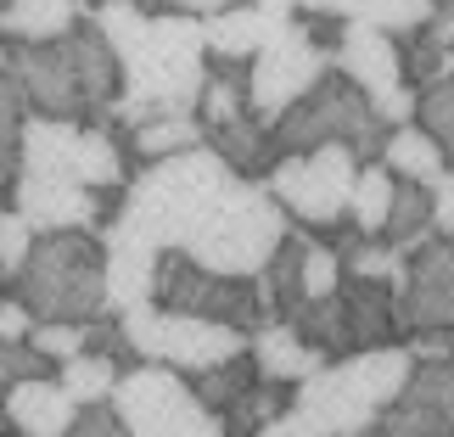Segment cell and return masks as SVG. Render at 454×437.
Masks as SVG:
<instances>
[{
  "instance_id": "cell-1",
  "label": "cell",
  "mask_w": 454,
  "mask_h": 437,
  "mask_svg": "<svg viewBox=\"0 0 454 437\" xmlns=\"http://www.w3.org/2000/svg\"><path fill=\"white\" fill-rule=\"evenodd\" d=\"M0 67L12 74L23 107L40 118L113 124V107L124 96V62L113 57L90 17H79L62 40L45 45H0Z\"/></svg>"
},
{
  "instance_id": "cell-2",
  "label": "cell",
  "mask_w": 454,
  "mask_h": 437,
  "mask_svg": "<svg viewBox=\"0 0 454 437\" xmlns=\"http://www.w3.org/2000/svg\"><path fill=\"white\" fill-rule=\"evenodd\" d=\"M236 185V168L224 163L214 146H191L174 157L146 163L135 180L118 191V219H129L152 247H185L191 236L207 224V214L224 202V191Z\"/></svg>"
},
{
  "instance_id": "cell-3",
  "label": "cell",
  "mask_w": 454,
  "mask_h": 437,
  "mask_svg": "<svg viewBox=\"0 0 454 437\" xmlns=\"http://www.w3.org/2000/svg\"><path fill=\"white\" fill-rule=\"evenodd\" d=\"M202 79H207L202 17L152 12L141 40L124 51V96L113 107V129H135L157 113H197Z\"/></svg>"
},
{
  "instance_id": "cell-4",
  "label": "cell",
  "mask_w": 454,
  "mask_h": 437,
  "mask_svg": "<svg viewBox=\"0 0 454 437\" xmlns=\"http://www.w3.org/2000/svg\"><path fill=\"white\" fill-rule=\"evenodd\" d=\"M12 292L28 303L34 320H96L107 308V253L101 230H40L12 275Z\"/></svg>"
},
{
  "instance_id": "cell-5",
  "label": "cell",
  "mask_w": 454,
  "mask_h": 437,
  "mask_svg": "<svg viewBox=\"0 0 454 437\" xmlns=\"http://www.w3.org/2000/svg\"><path fill=\"white\" fill-rule=\"evenodd\" d=\"M286 230H292V219H286V207L270 197V185L236 174V185L224 191V202L207 214V224L180 253H191L202 269H219V275H258L275 258V247L286 241Z\"/></svg>"
},
{
  "instance_id": "cell-6",
  "label": "cell",
  "mask_w": 454,
  "mask_h": 437,
  "mask_svg": "<svg viewBox=\"0 0 454 437\" xmlns=\"http://www.w3.org/2000/svg\"><path fill=\"white\" fill-rule=\"evenodd\" d=\"M275 152H314V146H348L354 157H381L387 124L371 113V101L342 67H325L309 90L270 124Z\"/></svg>"
},
{
  "instance_id": "cell-7",
  "label": "cell",
  "mask_w": 454,
  "mask_h": 437,
  "mask_svg": "<svg viewBox=\"0 0 454 437\" xmlns=\"http://www.w3.org/2000/svg\"><path fill=\"white\" fill-rule=\"evenodd\" d=\"M17 157L34 174H62V180H79L90 191H124V146H118L113 124L28 113L17 129Z\"/></svg>"
},
{
  "instance_id": "cell-8",
  "label": "cell",
  "mask_w": 454,
  "mask_h": 437,
  "mask_svg": "<svg viewBox=\"0 0 454 437\" xmlns=\"http://www.w3.org/2000/svg\"><path fill=\"white\" fill-rule=\"evenodd\" d=\"M113 410L124 415L129 437H224L219 415L191 393V376L152 364V359H135L118 376Z\"/></svg>"
},
{
  "instance_id": "cell-9",
  "label": "cell",
  "mask_w": 454,
  "mask_h": 437,
  "mask_svg": "<svg viewBox=\"0 0 454 437\" xmlns=\"http://www.w3.org/2000/svg\"><path fill=\"white\" fill-rule=\"evenodd\" d=\"M118 320H124V337L135 347V359L168 364V371H180V376H197L207 364H219V359H231V354L247 347V331L202 320V314L163 308V303H135V308L118 314Z\"/></svg>"
},
{
  "instance_id": "cell-10",
  "label": "cell",
  "mask_w": 454,
  "mask_h": 437,
  "mask_svg": "<svg viewBox=\"0 0 454 437\" xmlns=\"http://www.w3.org/2000/svg\"><path fill=\"white\" fill-rule=\"evenodd\" d=\"M359 157L348 146H314V152H281L264 174L270 197L298 219L303 230H331L348 219V191H354Z\"/></svg>"
},
{
  "instance_id": "cell-11",
  "label": "cell",
  "mask_w": 454,
  "mask_h": 437,
  "mask_svg": "<svg viewBox=\"0 0 454 437\" xmlns=\"http://www.w3.org/2000/svg\"><path fill=\"white\" fill-rule=\"evenodd\" d=\"M152 303L180 308V314H202V320L236 325V331H258V325L270 320V314H264V297H258V275H219V269H202L197 258L180 253V247H168L163 258H157Z\"/></svg>"
},
{
  "instance_id": "cell-12",
  "label": "cell",
  "mask_w": 454,
  "mask_h": 437,
  "mask_svg": "<svg viewBox=\"0 0 454 437\" xmlns=\"http://www.w3.org/2000/svg\"><path fill=\"white\" fill-rule=\"evenodd\" d=\"M331 67H342V74L359 84L364 101H371V113L387 129L415 118V84L404 79V51H398L393 34L348 17L337 28V45H331Z\"/></svg>"
},
{
  "instance_id": "cell-13",
  "label": "cell",
  "mask_w": 454,
  "mask_h": 437,
  "mask_svg": "<svg viewBox=\"0 0 454 437\" xmlns=\"http://www.w3.org/2000/svg\"><path fill=\"white\" fill-rule=\"evenodd\" d=\"M325 67H331V45L314 40L303 17H286V28L247 62V113L258 124H275Z\"/></svg>"
},
{
  "instance_id": "cell-14",
  "label": "cell",
  "mask_w": 454,
  "mask_h": 437,
  "mask_svg": "<svg viewBox=\"0 0 454 437\" xmlns=\"http://www.w3.org/2000/svg\"><path fill=\"white\" fill-rule=\"evenodd\" d=\"M398 297V331L410 337H449L454 342V236H421L410 247Z\"/></svg>"
},
{
  "instance_id": "cell-15",
  "label": "cell",
  "mask_w": 454,
  "mask_h": 437,
  "mask_svg": "<svg viewBox=\"0 0 454 437\" xmlns=\"http://www.w3.org/2000/svg\"><path fill=\"white\" fill-rule=\"evenodd\" d=\"M292 410H298L309 426H320L325 437H364V432H376V421H381L376 393L359 381V371H354L348 354L325 359L314 376H303L298 387H292Z\"/></svg>"
},
{
  "instance_id": "cell-16",
  "label": "cell",
  "mask_w": 454,
  "mask_h": 437,
  "mask_svg": "<svg viewBox=\"0 0 454 437\" xmlns=\"http://www.w3.org/2000/svg\"><path fill=\"white\" fill-rule=\"evenodd\" d=\"M118 191H90L62 174H34L17 168L12 180V207L23 214L34 230H101V219L113 214Z\"/></svg>"
},
{
  "instance_id": "cell-17",
  "label": "cell",
  "mask_w": 454,
  "mask_h": 437,
  "mask_svg": "<svg viewBox=\"0 0 454 437\" xmlns=\"http://www.w3.org/2000/svg\"><path fill=\"white\" fill-rule=\"evenodd\" d=\"M387 437H454V359H415L410 381L381 410Z\"/></svg>"
},
{
  "instance_id": "cell-18",
  "label": "cell",
  "mask_w": 454,
  "mask_h": 437,
  "mask_svg": "<svg viewBox=\"0 0 454 437\" xmlns=\"http://www.w3.org/2000/svg\"><path fill=\"white\" fill-rule=\"evenodd\" d=\"M101 253H107V308L124 314L135 303H152V275H157L163 247H152L129 219L113 214V224L101 230Z\"/></svg>"
},
{
  "instance_id": "cell-19",
  "label": "cell",
  "mask_w": 454,
  "mask_h": 437,
  "mask_svg": "<svg viewBox=\"0 0 454 437\" xmlns=\"http://www.w3.org/2000/svg\"><path fill=\"white\" fill-rule=\"evenodd\" d=\"M337 320H342V347H381L398 337V297L387 281H364V275H342L337 281Z\"/></svg>"
},
{
  "instance_id": "cell-20",
  "label": "cell",
  "mask_w": 454,
  "mask_h": 437,
  "mask_svg": "<svg viewBox=\"0 0 454 437\" xmlns=\"http://www.w3.org/2000/svg\"><path fill=\"white\" fill-rule=\"evenodd\" d=\"M0 410H6L12 432H23V437H67V426L79 415V404L67 398V387L57 376H28L17 387H6Z\"/></svg>"
},
{
  "instance_id": "cell-21",
  "label": "cell",
  "mask_w": 454,
  "mask_h": 437,
  "mask_svg": "<svg viewBox=\"0 0 454 437\" xmlns=\"http://www.w3.org/2000/svg\"><path fill=\"white\" fill-rule=\"evenodd\" d=\"M281 28H286V17H275V12H264V6H253V0H236V6H224V12H207V17H202V45H207V57L253 62Z\"/></svg>"
},
{
  "instance_id": "cell-22",
  "label": "cell",
  "mask_w": 454,
  "mask_h": 437,
  "mask_svg": "<svg viewBox=\"0 0 454 437\" xmlns=\"http://www.w3.org/2000/svg\"><path fill=\"white\" fill-rule=\"evenodd\" d=\"M247 354L258 364V376H264V381H286V387H298L303 376H314L325 364L320 347L303 342L286 320H264V325H258L253 337H247Z\"/></svg>"
},
{
  "instance_id": "cell-23",
  "label": "cell",
  "mask_w": 454,
  "mask_h": 437,
  "mask_svg": "<svg viewBox=\"0 0 454 437\" xmlns=\"http://www.w3.org/2000/svg\"><path fill=\"white\" fill-rule=\"evenodd\" d=\"M90 0H0V45H45L62 40Z\"/></svg>"
},
{
  "instance_id": "cell-24",
  "label": "cell",
  "mask_w": 454,
  "mask_h": 437,
  "mask_svg": "<svg viewBox=\"0 0 454 437\" xmlns=\"http://www.w3.org/2000/svg\"><path fill=\"white\" fill-rule=\"evenodd\" d=\"M207 146H214L236 174H247V180H264L270 163L281 157V152H275V141H270V124H258L253 113H241V118H231V124L207 129Z\"/></svg>"
},
{
  "instance_id": "cell-25",
  "label": "cell",
  "mask_w": 454,
  "mask_h": 437,
  "mask_svg": "<svg viewBox=\"0 0 454 437\" xmlns=\"http://www.w3.org/2000/svg\"><path fill=\"white\" fill-rule=\"evenodd\" d=\"M241 113H247V62L214 57V67H207V79L197 90L202 129H219V124H231V118H241Z\"/></svg>"
},
{
  "instance_id": "cell-26",
  "label": "cell",
  "mask_w": 454,
  "mask_h": 437,
  "mask_svg": "<svg viewBox=\"0 0 454 437\" xmlns=\"http://www.w3.org/2000/svg\"><path fill=\"white\" fill-rule=\"evenodd\" d=\"M191 146H207V129L197 113H157L146 124L129 129V152L157 163V157H174V152H191Z\"/></svg>"
},
{
  "instance_id": "cell-27",
  "label": "cell",
  "mask_w": 454,
  "mask_h": 437,
  "mask_svg": "<svg viewBox=\"0 0 454 437\" xmlns=\"http://www.w3.org/2000/svg\"><path fill=\"white\" fill-rule=\"evenodd\" d=\"M393 191H398V174L371 157L359 174H354V191H348V219H354L359 236H381V224H387V207H393Z\"/></svg>"
},
{
  "instance_id": "cell-28",
  "label": "cell",
  "mask_w": 454,
  "mask_h": 437,
  "mask_svg": "<svg viewBox=\"0 0 454 437\" xmlns=\"http://www.w3.org/2000/svg\"><path fill=\"white\" fill-rule=\"evenodd\" d=\"M381 163H387L398 180H421V185H427L432 174L443 168V152H438V141H432V135L410 118V124H393V129H387V141H381Z\"/></svg>"
},
{
  "instance_id": "cell-29",
  "label": "cell",
  "mask_w": 454,
  "mask_h": 437,
  "mask_svg": "<svg viewBox=\"0 0 454 437\" xmlns=\"http://www.w3.org/2000/svg\"><path fill=\"white\" fill-rule=\"evenodd\" d=\"M281 410H292V387H286V381H264V376H258L253 387L219 415V426H224V437H253V432H264Z\"/></svg>"
},
{
  "instance_id": "cell-30",
  "label": "cell",
  "mask_w": 454,
  "mask_h": 437,
  "mask_svg": "<svg viewBox=\"0 0 454 437\" xmlns=\"http://www.w3.org/2000/svg\"><path fill=\"white\" fill-rule=\"evenodd\" d=\"M118 376H124V364L107 359V354H90V347H79L74 359L57 364V381L67 387V398H74V404H101V398H113Z\"/></svg>"
},
{
  "instance_id": "cell-31",
  "label": "cell",
  "mask_w": 454,
  "mask_h": 437,
  "mask_svg": "<svg viewBox=\"0 0 454 437\" xmlns=\"http://www.w3.org/2000/svg\"><path fill=\"white\" fill-rule=\"evenodd\" d=\"M253 381H258V364H253L247 347H241V354H231V359H219V364H207V371L191 376V393H197L214 415H224L241 393L253 387Z\"/></svg>"
},
{
  "instance_id": "cell-32",
  "label": "cell",
  "mask_w": 454,
  "mask_h": 437,
  "mask_svg": "<svg viewBox=\"0 0 454 437\" xmlns=\"http://www.w3.org/2000/svg\"><path fill=\"white\" fill-rule=\"evenodd\" d=\"M381 236L393 241V247H415L421 236H432V191L421 180H398L393 191V207H387V224H381Z\"/></svg>"
},
{
  "instance_id": "cell-33",
  "label": "cell",
  "mask_w": 454,
  "mask_h": 437,
  "mask_svg": "<svg viewBox=\"0 0 454 437\" xmlns=\"http://www.w3.org/2000/svg\"><path fill=\"white\" fill-rule=\"evenodd\" d=\"M337 258H342V275H364V281H387V286L404 281V264H410V253H404V247H393L387 236L342 241Z\"/></svg>"
},
{
  "instance_id": "cell-34",
  "label": "cell",
  "mask_w": 454,
  "mask_h": 437,
  "mask_svg": "<svg viewBox=\"0 0 454 437\" xmlns=\"http://www.w3.org/2000/svg\"><path fill=\"white\" fill-rule=\"evenodd\" d=\"M415 124L443 152V168H454V74H438L415 90Z\"/></svg>"
},
{
  "instance_id": "cell-35",
  "label": "cell",
  "mask_w": 454,
  "mask_h": 437,
  "mask_svg": "<svg viewBox=\"0 0 454 437\" xmlns=\"http://www.w3.org/2000/svg\"><path fill=\"white\" fill-rule=\"evenodd\" d=\"M438 12H443V0H359V6H354L359 23H371V28H381V34H393V40H404V34L427 28Z\"/></svg>"
},
{
  "instance_id": "cell-36",
  "label": "cell",
  "mask_w": 454,
  "mask_h": 437,
  "mask_svg": "<svg viewBox=\"0 0 454 437\" xmlns=\"http://www.w3.org/2000/svg\"><path fill=\"white\" fill-rule=\"evenodd\" d=\"M34 236H40V230H34V224L17 214V207H0V275H6V281H12L17 269H23V258H28V247H34Z\"/></svg>"
},
{
  "instance_id": "cell-37",
  "label": "cell",
  "mask_w": 454,
  "mask_h": 437,
  "mask_svg": "<svg viewBox=\"0 0 454 437\" xmlns=\"http://www.w3.org/2000/svg\"><path fill=\"white\" fill-rule=\"evenodd\" d=\"M51 371H57V364H51L28 337L23 342H0V393L17 387V381H28V376H51Z\"/></svg>"
},
{
  "instance_id": "cell-38",
  "label": "cell",
  "mask_w": 454,
  "mask_h": 437,
  "mask_svg": "<svg viewBox=\"0 0 454 437\" xmlns=\"http://www.w3.org/2000/svg\"><path fill=\"white\" fill-rule=\"evenodd\" d=\"M28 342L40 347L51 364H62V359H74L79 347H84V325H74V320H34Z\"/></svg>"
},
{
  "instance_id": "cell-39",
  "label": "cell",
  "mask_w": 454,
  "mask_h": 437,
  "mask_svg": "<svg viewBox=\"0 0 454 437\" xmlns=\"http://www.w3.org/2000/svg\"><path fill=\"white\" fill-rule=\"evenodd\" d=\"M67 437H129V426H124V415L113 410V398H101V404H79Z\"/></svg>"
},
{
  "instance_id": "cell-40",
  "label": "cell",
  "mask_w": 454,
  "mask_h": 437,
  "mask_svg": "<svg viewBox=\"0 0 454 437\" xmlns=\"http://www.w3.org/2000/svg\"><path fill=\"white\" fill-rule=\"evenodd\" d=\"M427 191H432V230L454 236V168H438L427 180Z\"/></svg>"
},
{
  "instance_id": "cell-41",
  "label": "cell",
  "mask_w": 454,
  "mask_h": 437,
  "mask_svg": "<svg viewBox=\"0 0 454 437\" xmlns=\"http://www.w3.org/2000/svg\"><path fill=\"white\" fill-rule=\"evenodd\" d=\"M34 331V314L17 292H0V342H23Z\"/></svg>"
},
{
  "instance_id": "cell-42",
  "label": "cell",
  "mask_w": 454,
  "mask_h": 437,
  "mask_svg": "<svg viewBox=\"0 0 454 437\" xmlns=\"http://www.w3.org/2000/svg\"><path fill=\"white\" fill-rule=\"evenodd\" d=\"M23 118H28V107H23V96H17L12 74L0 67V135H17V129H23Z\"/></svg>"
},
{
  "instance_id": "cell-43",
  "label": "cell",
  "mask_w": 454,
  "mask_h": 437,
  "mask_svg": "<svg viewBox=\"0 0 454 437\" xmlns=\"http://www.w3.org/2000/svg\"><path fill=\"white\" fill-rule=\"evenodd\" d=\"M253 437H325V432H320V426H309L298 410H281L264 432H253Z\"/></svg>"
},
{
  "instance_id": "cell-44",
  "label": "cell",
  "mask_w": 454,
  "mask_h": 437,
  "mask_svg": "<svg viewBox=\"0 0 454 437\" xmlns=\"http://www.w3.org/2000/svg\"><path fill=\"white\" fill-rule=\"evenodd\" d=\"M298 17H354L359 0H286Z\"/></svg>"
},
{
  "instance_id": "cell-45",
  "label": "cell",
  "mask_w": 454,
  "mask_h": 437,
  "mask_svg": "<svg viewBox=\"0 0 454 437\" xmlns=\"http://www.w3.org/2000/svg\"><path fill=\"white\" fill-rule=\"evenodd\" d=\"M163 12H191V17H207V12H224V6H236V0H157Z\"/></svg>"
},
{
  "instance_id": "cell-46",
  "label": "cell",
  "mask_w": 454,
  "mask_h": 437,
  "mask_svg": "<svg viewBox=\"0 0 454 437\" xmlns=\"http://www.w3.org/2000/svg\"><path fill=\"white\" fill-rule=\"evenodd\" d=\"M443 40H449V51H443V74H454V17H443Z\"/></svg>"
},
{
  "instance_id": "cell-47",
  "label": "cell",
  "mask_w": 454,
  "mask_h": 437,
  "mask_svg": "<svg viewBox=\"0 0 454 437\" xmlns=\"http://www.w3.org/2000/svg\"><path fill=\"white\" fill-rule=\"evenodd\" d=\"M12 432V421H6V410H0V437H6Z\"/></svg>"
},
{
  "instance_id": "cell-48",
  "label": "cell",
  "mask_w": 454,
  "mask_h": 437,
  "mask_svg": "<svg viewBox=\"0 0 454 437\" xmlns=\"http://www.w3.org/2000/svg\"><path fill=\"white\" fill-rule=\"evenodd\" d=\"M364 437H387V432H364Z\"/></svg>"
},
{
  "instance_id": "cell-49",
  "label": "cell",
  "mask_w": 454,
  "mask_h": 437,
  "mask_svg": "<svg viewBox=\"0 0 454 437\" xmlns=\"http://www.w3.org/2000/svg\"><path fill=\"white\" fill-rule=\"evenodd\" d=\"M6 437H23V432H6Z\"/></svg>"
}]
</instances>
